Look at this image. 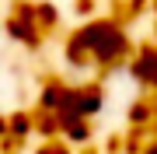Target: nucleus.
<instances>
[{
	"label": "nucleus",
	"instance_id": "nucleus-1",
	"mask_svg": "<svg viewBox=\"0 0 157 154\" xmlns=\"http://www.w3.org/2000/svg\"><path fill=\"white\" fill-rule=\"evenodd\" d=\"M70 42L84 53L91 63H98V67H112V63L126 60V53H129L126 32L119 28V25H112V21H91V25H84V28L73 35Z\"/></svg>",
	"mask_w": 157,
	"mask_h": 154
},
{
	"label": "nucleus",
	"instance_id": "nucleus-4",
	"mask_svg": "<svg viewBox=\"0 0 157 154\" xmlns=\"http://www.w3.org/2000/svg\"><path fill=\"white\" fill-rule=\"evenodd\" d=\"M150 119H154V109L147 105V102L133 105V123H150Z\"/></svg>",
	"mask_w": 157,
	"mask_h": 154
},
{
	"label": "nucleus",
	"instance_id": "nucleus-3",
	"mask_svg": "<svg viewBox=\"0 0 157 154\" xmlns=\"http://www.w3.org/2000/svg\"><path fill=\"white\" fill-rule=\"evenodd\" d=\"M32 126H35V123L28 119V116H14V119H7V133H14V137H25Z\"/></svg>",
	"mask_w": 157,
	"mask_h": 154
},
{
	"label": "nucleus",
	"instance_id": "nucleus-2",
	"mask_svg": "<svg viewBox=\"0 0 157 154\" xmlns=\"http://www.w3.org/2000/svg\"><path fill=\"white\" fill-rule=\"evenodd\" d=\"M133 77L147 88H157V49H140L133 60Z\"/></svg>",
	"mask_w": 157,
	"mask_h": 154
},
{
	"label": "nucleus",
	"instance_id": "nucleus-6",
	"mask_svg": "<svg viewBox=\"0 0 157 154\" xmlns=\"http://www.w3.org/2000/svg\"><path fill=\"white\" fill-rule=\"evenodd\" d=\"M143 154H157V144H150V147H147V151H143Z\"/></svg>",
	"mask_w": 157,
	"mask_h": 154
},
{
	"label": "nucleus",
	"instance_id": "nucleus-5",
	"mask_svg": "<svg viewBox=\"0 0 157 154\" xmlns=\"http://www.w3.org/2000/svg\"><path fill=\"white\" fill-rule=\"evenodd\" d=\"M0 137H7V119L0 116Z\"/></svg>",
	"mask_w": 157,
	"mask_h": 154
}]
</instances>
